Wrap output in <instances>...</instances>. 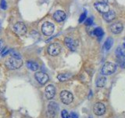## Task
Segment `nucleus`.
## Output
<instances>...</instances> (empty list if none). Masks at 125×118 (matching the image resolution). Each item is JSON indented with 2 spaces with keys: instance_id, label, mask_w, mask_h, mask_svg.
<instances>
[{
  "instance_id": "obj_1",
  "label": "nucleus",
  "mask_w": 125,
  "mask_h": 118,
  "mask_svg": "<svg viewBox=\"0 0 125 118\" xmlns=\"http://www.w3.org/2000/svg\"><path fill=\"white\" fill-rule=\"evenodd\" d=\"M22 65H23V61L21 58H17L13 57L10 58L6 62V65L7 68L12 70L21 68Z\"/></svg>"
},
{
  "instance_id": "obj_2",
  "label": "nucleus",
  "mask_w": 125,
  "mask_h": 118,
  "mask_svg": "<svg viewBox=\"0 0 125 118\" xmlns=\"http://www.w3.org/2000/svg\"><path fill=\"white\" fill-rule=\"evenodd\" d=\"M116 69V64L113 62H105L104 65L102 68V73L105 76H109L111 75L115 72Z\"/></svg>"
},
{
  "instance_id": "obj_3",
  "label": "nucleus",
  "mask_w": 125,
  "mask_h": 118,
  "mask_svg": "<svg viewBox=\"0 0 125 118\" xmlns=\"http://www.w3.org/2000/svg\"><path fill=\"white\" fill-rule=\"evenodd\" d=\"M55 30V26L51 22H45L42 26V31L46 36H50Z\"/></svg>"
},
{
  "instance_id": "obj_4",
  "label": "nucleus",
  "mask_w": 125,
  "mask_h": 118,
  "mask_svg": "<svg viewBox=\"0 0 125 118\" xmlns=\"http://www.w3.org/2000/svg\"><path fill=\"white\" fill-rule=\"evenodd\" d=\"M61 52V45L58 43H53L48 47V53L51 56H56Z\"/></svg>"
},
{
  "instance_id": "obj_5",
  "label": "nucleus",
  "mask_w": 125,
  "mask_h": 118,
  "mask_svg": "<svg viewBox=\"0 0 125 118\" xmlns=\"http://www.w3.org/2000/svg\"><path fill=\"white\" fill-rule=\"evenodd\" d=\"M60 99L62 103H64L65 105H69L73 102V96L71 93L67 91V90H62L60 93Z\"/></svg>"
},
{
  "instance_id": "obj_6",
  "label": "nucleus",
  "mask_w": 125,
  "mask_h": 118,
  "mask_svg": "<svg viewBox=\"0 0 125 118\" xmlns=\"http://www.w3.org/2000/svg\"><path fill=\"white\" fill-rule=\"evenodd\" d=\"M13 31L18 35H23L27 32V27L23 22H17L13 25Z\"/></svg>"
},
{
  "instance_id": "obj_7",
  "label": "nucleus",
  "mask_w": 125,
  "mask_h": 118,
  "mask_svg": "<svg viewBox=\"0 0 125 118\" xmlns=\"http://www.w3.org/2000/svg\"><path fill=\"white\" fill-rule=\"evenodd\" d=\"M34 77L36 79V80L41 84H45L47 82L49 81V76L45 73H42V72H38L36 73L34 75Z\"/></svg>"
},
{
  "instance_id": "obj_8",
  "label": "nucleus",
  "mask_w": 125,
  "mask_h": 118,
  "mask_svg": "<svg viewBox=\"0 0 125 118\" xmlns=\"http://www.w3.org/2000/svg\"><path fill=\"white\" fill-rule=\"evenodd\" d=\"M94 113L97 116H102L105 113V106L102 102H97L93 107Z\"/></svg>"
},
{
  "instance_id": "obj_9",
  "label": "nucleus",
  "mask_w": 125,
  "mask_h": 118,
  "mask_svg": "<svg viewBox=\"0 0 125 118\" xmlns=\"http://www.w3.org/2000/svg\"><path fill=\"white\" fill-rule=\"evenodd\" d=\"M95 9L102 14H105L109 10V6L107 5L106 3H100V2H95L94 4Z\"/></svg>"
},
{
  "instance_id": "obj_10",
  "label": "nucleus",
  "mask_w": 125,
  "mask_h": 118,
  "mask_svg": "<svg viewBox=\"0 0 125 118\" xmlns=\"http://www.w3.org/2000/svg\"><path fill=\"white\" fill-rule=\"evenodd\" d=\"M64 43L66 46L67 48H69L70 50L74 51L77 48V43L75 42V40H73V39L70 38V37H66L64 39Z\"/></svg>"
},
{
  "instance_id": "obj_11",
  "label": "nucleus",
  "mask_w": 125,
  "mask_h": 118,
  "mask_svg": "<svg viewBox=\"0 0 125 118\" xmlns=\"http://www.w3.org/2000/svg\"><path fill=\"white\" fill-rule=\"evenodd\" d=\"M56 94V88L53 85H48L45 88V96L47 99H52Z\"/></svg>"
},
{
  "instance_id": "obj_12",
  "label": "nucleus",
  "mask_w": 125,
  "mask_h": 118,
  "mask_svg": "<svg viewBox=\"0 0 125 118\" xmlns=\"http://www.w3.org/2000/svg\"><path fill=\"white\" fill-rule=\"evenodd\" d=\"M66 17V15L64 11L62 10H57L53 14V18L56 20L57 22H62L63 21Z\"/></svg>"
},
{
  "instance_id": "obj_13",
  "label": "nucleus",
  "mask_w": 125,
  "mask_h": 118,
  "mask_svg": "<svg viewBox=\"0 0 125 118\" xmlns=\"http://www.w3.org/2000/svg\"><path fill=\"white\" fill-rule=\"evenodd\" d=\"M124 26L121 23L116 22L110 25V31L114 34H119L123 31Z\"/></svg>"
},
{
  "instance_id": "obj_14",
  "label": "nucleus",
  "mask_w": 125,
  "mask_h": 118,
  "mask_svg": "<svg viewBox=\"0 0 125 118\" xmlns=\"http://www.w3.org/2000/svg\"><path fill=\"white\" fill-rule=\"evenodd\" d=\"M103 17L105 21L110 22L116 18V13L113 10H109L107 13L103 14Z\"/></svg>"
},
{
  "instance_id": "obj_15",
  "label": "nucleus",
  "mask_w": 125,
  "mask_h": 118,
  "mask_svg": "<svg viewBox=\"0 0 125 118\" xmlns=\"http://www.w3.org/2000/svg\"><path fill=\"white\" fill-rule=\"evenodd\" d=\"M27 67L31 71H34V72L37 71L39 69V65L38 63L32 61H28L27 62Z\"/></svg>"
},
{
  "instance_id": "obj_16",
  "label": "nucleus",
  "mask_w": 125,
  "mask_h": 118,
  "mask_svg": "<svg viewBox=\"0 0 125 118\" xmlns=\"http://www.w3.org/2000/svg\"><path fill=\"white\" fill-rule=\"evenodd\" d=\"M106 77L105 76H100L96 80V86L98 88H103L106 84Z\"/></svg>"
},
{
  "instance_id": "obj_17",
  "label": "nucleus",
  "mask_w": 125,
  "mask_h": 118,
  "mask_svg": "<svg viewBox=\"0 0 125 118\" xmlns=\"http://www.w3.org/2000/svg\"><path fill=\"white\" fill-rule=\"evenodd\" d=\"M117 56V60H118V63L121 68L125 69V53L116 55Z\"/></svg>"
},
{
  "instance_id": "obj_18",
  "label": "nucleus",
  "mask_w": 125,
  "mask_h": 118,
  "mask_svg": "<svg viewBox=\"0 0 125 118\" xmlns=\"http://www.w3.org/2000/svg\"><path fill=\"white\" fill-rule=\"evenodd\" d=\"M113 39L110 37L107 38V39L105 40L104 43V48L105 50H109L111 49V47L113 46Z\"/></svg>"
},
{
  "instance_id": "obj_19",
  "label": "nucleus",
  "mask_w": 125,
  "mask_h": 118,
  "mask_svg": "<svg viewBox=\"0 0 125 118\" xmlns=\"http://www.w3.org/2000/svg\"><path fill=\"white\" fill-rule=\"evenodd\" d=\"M93 34L97 37H102L103 35V34H104V31H103V30L102 28L99 27V28H96V29H94Z\"/></svg>"
},
{
  "instance_id": "obj_20",
  "label": "nucleus",
  "mask_w": 125,
  "mask_h": 118,
  "mask_svg": "<svg viewBox=\"0 0 125 118\" xmlns=\"http://www.w3.org/2000/svg\"><path fill=\"white\" fill-rule=\"evenodd\" d=\"M70 77V75H68V74H59L58 76H57L58 80H60V81H61V82L67 80Z\"/></svg>"
},
{
  "instance_id": "obj_21",
  "label": "nucleus",
  "mask_w": 125,
  "mask_h": 118,
  "mask_svg": "<svg viewBox=\"0 0 125 118\" xmlns=\"http://www.w3.org/2000/svg\"><path fill=\"white\" fill-rule=\"evenodd\" d=\"M84 24H85V25H88V26L92 25V24H93V18H92V17H88V18L85 21Z\"/></svg>"
},
{
  "instance_id": "obj_22",
  "label": "nucleus",
  "mask_w": 125,
  "mask_h": 118,
  "mask_svg": "<svg viewBox=\"0 0 125 118\" xmlns=\"http://www.w3.org/2000/svg\"><path fill=\"white\" fill-rule=\"evenodd\" d=\"M61 116H62V118H68V117H69L68 112L66 111V109H63V110L62 111V113H61Z\"/></svg>"
},
{
  "instance_id": "obj_23",
  "label": "nucleus",
  "mask_w": 125,
  "mask_h": 118,
  "mask_svg": "<svg viewBox=\"0 0 125 118\" xmlns=\"http://www.w3.org/2000/svg\"><path fill=\"white\" fill-rule=\"evenodd\" d=\"M0 6H1V8L2 10H6V0H1V3H0Z\"/></svg>"
},
{
  "instance_id": "obj_24",
  "label": "nucleus",
  "mask_w": 125,
  "mask_h": 118,
  "mask_svg": "<svg viewBox=\"0 0 125 118\" xmlns=\"http://www.w3.org/2000/svg\"><path fill=\"white\" fill-rule=\"evenodd\" d=\"M86 18V12H84V13L82 14L81 16H80V18H79V22L81 23V22H83L84 20Z\"/></svg>"
},
{
  "instance_id": "obj_25",
  "label": "nucleus",
  "mask_w": 125,
  "mask_h": 118,
  "mask_svg": "<svg viewBox=\"0 0 125 118\" xmlns=\"http://www.w3.org/2000/svg\"><path fill=\"white\" fill-rule=\"evenodd\" d=\"M70 118H78V115L76 113L72 112L70 114Z\"/></svg>"
},
{
  "instance_id": "obj_26",
  "label": "nucleus",
  "mask_w": 125,
  "mask_h": 118,
  "mask_svg": "<svg viewBox=\"0 0 125 118\" xmlns=\"http://www.w3.org/2000/svg\"><path fill=\"white\" fill-rule=\"evenodd\" d=\"M97 2H100V3H106L108 2V0H96Z\"/></svg>"
},
{
  "instance_id": "obj_27",
  "label": "nucleus",
  "mask_w": 125,
  "mask_h": 118,
  "mask_svg": "<svg viewBox=\"0 0 125 118\" xmlns=\"http://www.w3.org/2000/svg\"><path fill=\"white\" fill-rule=\"evenodd\" d=\"M2 39H1V40H0V47L2 46Z\"/></svg>"
},
{
  "instance_id": "obj_28",
  "label": "nucleus",
  "mask_w": 125,
  "mask_h": 118,
  "mask_svg": "<svg viewBox=\"0 0 125 118\" xmlns=\"http://www.w3.org/2000/svg\"><path fill=\"white\" fill-rule=\"evenodd\" d=\"M2 31V25H1V21H0V32H1Z\"/></svg>"
},
{
  "instance_id": "obj_29",
  "label": "nucleus",
  "mask_w": 125,
  "mask_h": 118,
  "mask_svg": "<svg viewBox=\"0 0 125 118\" xmlns=\"http://www.w3.org/2000/svg\"><path fill=\"white\" fill-rule=\"evenodd\" d=\"M124 48H125V43H124Z\"/></svg>"
},
{
  "instance_id": "obj_30",
  "label": "nucleus",
  "mask_w": 125,
  "mask_h": 118,
  "mask_svg": "<svg viewBox=\"0 0 125 118\" xmlns=\"http://www.w3.org/2000/svg\"><path fill=\"white\" fill-rule=\"evenodd\" d=\"M89 118H92V117H89Z\"/></svg>"
}]
</instances>
